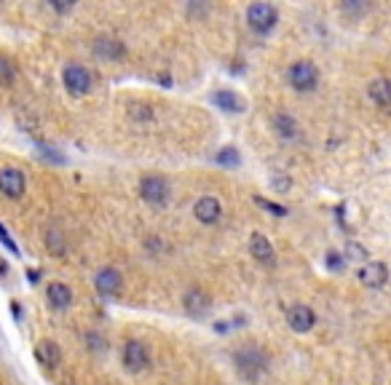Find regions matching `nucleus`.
<instances>
[{
    "mask_svg": "<svg viewBox=\"0 0 391 385\" xmlns=\"http://www.w3.org/2000/svg\"><path fill=\"white\" fill-rule=\"evenodd\" d=\"M233 364H236V369H239V374L244 380L257 383L263 374L268 372V353L249 343V345H242V348L233 350Z\"/></svg>",
    "mask_w": 391,
    "mask_h": 385,
    "instance_id": "f257e3e1",
    "label": "nucleus"
},
{
    "mask_svg": "<svg viewBox=\"0 0 391 385\" xmlns=\"http://www.w3.org/2000/svg\"><path fill=\"white\" fill-rule=\"evenodd\" d=\"M287 84L298 94H311L319 86V70L311 59H298L287 67Z\"/></svg>",
    "mask_w": 391,
    "mask_h": 385,
    "instance_id": "f03ea898",
    "label": "nucleus"
},
{
    "mask_svg": "<svg viewBox=\"0 0 391 385\" xmlns=\"http://www.w3.org/2000/svg\"><path fill=\"white\" fill-rule=\"evenodd\" d=\"M137 190H140V198H142L147 206H153V209H164L171 198V185L166 182V177H161V174H145V177L140 180V188H137Z\"/></svg>",
    "mask_w": 391,
    "mask_h": 385,
    "instance_id": "7ed1b4c3",
    "label": "nucleus"
},
{
    "mask_svg": "<svg viewBox=\"0 0 391 385\" xmlns=\"http://www.w3.org/2000/svg\"><path fill=\"white\" fill-rule=\"evenodd\" d=\"M62 84L67 88V94L70 96H86L91 94V88H94V75L89 67L84 64H78V62H70V64H64V70H62Z\"/></svg>",
    "mask_w": 391,
    "mask_h": 385,
    "instance_id": "20e7f679",
    "label": "nucleus"
},
{
    "mask_svg": "<svg viewBox=\"0 0 391 385\" xmlns=\"http://www.w3.org/2000/svg\"><path fill=\"white\" fill-rule=\"evenodd\" d=\"M279 22V8L273 3H252L246 6V24L257 35H268Z\"/></svg>",
    "mask_w": 391,
    "mask_h": 385,
    "instance_id": "39448f33",
    "label": "nucleus"
},
{
    "mask_svg": "<svg viewBox=\"0 0 391 385\" xmlns=\"http://www.w3.org/2000/svg\"><path fill=\"white\" fill-rule=\"evenodd\" d=\"M121 361L129 372H145L147 367H150L147 345L142 340H137V337L126 340V343H123V350H121Z\"/></svg>",
    "mask_w": 391,
    "mask_h": 385,
    "instance_id": "423d86ee",
    "label": "nucleus"
},
{
    "mask_svg": "<svg viewBox=\"0 0 391 385\" xmlns=\"http://www.w3.org/2000/svg\"><path fill=\"white\" fill-rule=\"evenodd\" d=\"M27 190V177L22 168L16 166H3L0 168V192L11 201H19Z\"/></svg>",
    "mask_w": 391,
    "mask_h": 385,
    "instance_id": "0eeeda50",
    "label": "nucleus"
},
{
    "mask_svg": "<svg viewBox=\"0 0 391 385\" xmlns=\"http://www.w3.org/2000/svg\"><path fill=\"white\" fill-rule=\"evenodd\" d=\"M271 129H273V134H276L284 144H293V142H300V139H303V129H300V123H298L290 113H284V110L273 113V118H271Z\"/></svg>",
    "mask_w": 391,
    "mask_h": 385,
    "instance_id": "6e6552de",
    "label": "nucleus"
},
{
    "mask_svg": "<svg viewBox=\"0 0 391 385\" xmlns=\"http://www.w3.org/2000/svg\"><path fill=\"white\" fill-rule=\"evenodd\" d=\"M287 324H290V329H293L295 335H308L317 326V313H314L311 305L298 302V305H293L287 311Z\"/></svg>",
    "mask_w": 391,
    "mask_h": 385,
    "instance_id": "1a4fd4ad",
    "label": "nucleus"
},
{
    "mask_svg": "<svg viewBox=\"0 0 391 385\" xmlns=\"http://www.w3.org/2000/svg\"><path fill=\"white\" fill-rule=\"evenodd\" d=\"M91 54L102 62H118L126 57V46H123L118 38L113 35H99L91 40Z\"/></svg>",
    "mask_w": 391,
    "mask_h": 385,
    "instance_id": "9d476101",
    "label": "nucleus"
},
{
    "mask_svg": "<svg viewBox=\"0 0 391 385\" xmlns=\"http://www.w3.org/2000/svg\"><path fill=\"white\" fill-rule=\"evenodd\" d=\"M94 287H97V292L102 294V297H118L123 289V276L121 270H115L113 265H108V268H99L97 276H94Z\"/></svg>",
    "mask_w": 391,
    "mask_h": 385,
    "instance_id": "9b49d317",
    "label": "nucleus"
},
{
    "mask_svg": "<svg viewBox=\"0 0 391 385\" xmlns=\"http://www.w3.org/2000/svg\"><path fill=\"white\" fill-rule=\"evenodd\" d=\"M193 217L201 225H217L222 219V204L215 195H201L193 204Z\"/></svg>",
    "mask_w": 391,
    "mask_h": 385,
    "instance_id": "f8f14e48",
    "label": "nucleus"
},
{
    "mask_svg": "<svg viewBox=\"0 0 391 385\" xmlns=\"http://www.w3.org/2000/svg\"><path fill=\"white\" fill-rule=\"evenodd\" d=\"M249 254H252L260 265H266V268H273V265H276V249H273V243L268 241V236L260 233V230L249 236Z\"/></svg>",
    "mask_w": 391,
    "mask_h": 385,
    "instance_id": "ddd939ff",
    "label": "nucleus"
},
{
    "mask_svg": "<svg viewBox=\"0 0 391 385\" xmlns=\"http://www.w3.org/2000/svg\"><path fill=\"white\" fill-rule=\"evenodd\" d=\"M356 278H359L362 287H367V289H383L386 287V281H389V268H386V263L373 260V263H367L365 268H359Z\"/></svg>",
    "mask_w": 391,
    "mask_h": 385,
    "instance_id": "4468645a",
    "label": "nucleus"
},
{
    "mask_svg": "<svg viewBox=\"0 0 391 385\" xmlns=\"http://www.w3.org/2000/svg\"><path fill=\"white\" fill-rule=\"evenodd\" d=\"M183 308H185V313H191V316L198 318V316H207L209 313L212 300L207 297V292H201L198 287H193L183 294Z\"/></svg>",
    "mask_w": 391,
    "mask_h": 385,
    "instance_id": "2eb2a0df",
    "label": "nucleus"
},
{
    "mask_svg": "<svg viewBox=\"0 0 391 385\" xmlns=\"http://www.w3.org/2000/svg\"><path fill=\"white\" fill-rule=\"evenodd\" d=\"M46 300H49L54 311H67L73 305V289L67 284H62V281H51L46 287Z\"/></svg>",
    "mask_w": 391,
    "mask_h": 385,
    "instance_id": "dca6fc26",
    "label": "nucleus"
},
{
    "mask_svg": "<svg viewBox=\"0 0 391 385\" xmlns=\"http://www.w3.org/2000/svg\"><path fill=\"white\" fill-rule=\"evenodd\" d=\"M367 99H370L378 110H389V105H391L389 78H375V81H370V84H367Z\"/></svg>",
    "mask_w": 391,
    "mask_h": 385,
    "instance_id": "f3484780",
    "label": "nucleus"
},
{
    "mask_svg": "<svg viewBox=\"0 0 391 385\" xmlns=\"http://www.w3.org/2000/svg\"><path fill=\"white\" fill-rule=\"evenodd\" d=\"M212 102L220 110H225V113H244V99L236 94V91H228V88L215 91L212 94Z\"/></svg>",
    "mask_w": 391,
    "mask_h": 385,
    "instance_id": "a211bd4d",
    "label": "nucleus"
},
{
    "mask_svg": "<svg viewBox=\"0 0 391 385\" xmlns=\"http://www.w3.org/2000/svg\"><path fill=\"white\" fill-rule=\"evenodd\" d=\"M38 359L43 361L46 367H51V369H57V367L62 364V348L54 343V340L46 337V340L38 343Z\"/></svg>",
    "mask_w": 391,
    "mask_h": 385,
    "instance_id": "6ab92c4d",
    "label": "nucleus"
},
{
    "mask_svg": "<svg viewBox=\"0 0 391 385\" xmlns=\"http://www.w3.org/2000/svg\"><path fill=\"white\" fill-rule=\"evenodd\" d=\"M46 246H49V252L54 257H64L67 254V243H64V236H62L60 230H46Z\"/></svg>",
    "mask_w": 391,
    "mask_h": 385,
    "instance_id": "aec40b11",
    "label": "nucleus"
},
{
    "mask_svg": "<svg viewBox=\"0 0 391 385\" xmlns=\"http://www.w3.org/2000/svg\"><path fill=\"white\" fill-rule=\"evenodd\" d=\"M13 81H16V64H13V59L0 54V86H8Z\"/></svg>",
    "mask_w": 391,
    "mask_h": 385,
    "instance_id": "412c9836",
    "label": "nucleus"
},
{
    "mask_svg": "<svg viewBox=\"0 0 391 385\" xmlns=\"http://www.w3.org/2000/svg\"><path fill=\"white\" fill-rule=\"evenodd\" d=\"M129 118L140 120V123H150V120L156 118V110L150 108V105H132L129 108Z\"/></svg>",
    "mask_w": 391,
    "mask_h": 385,
    "instance_id": "4be33fe9",
    "label": "nucleus"
},
{
    "mask_svg": "<svg viewBox=\"0 0 391 385\" xmlns=\"http://www.w3.org/2000/svg\"><path fill=\"white\" fill-rule=\"evenodd\" d=\"M255 204L263 209V212H268L273 217H287V206L276 204V201H271V198H263V195H255Z\"/></svg>",
    "mask_w": 391,
    "mask_h": 385,
    "instance_id": "5701e85b",
    "label": "nucleus"
},
{
    "mask_svg": "<svg viewBox=\"0 0 391 385\" xmlns=\"http://www.w3.org/2000/svg\"><path fill=\"white\" fill-rule=\"evenodd\" d=\"M341 11L348 13V16H365V13H370V6L367 3H359V0H348V3L341 6Z\"/></svg>",
    "mask_w": 391,
    "mask_h": 385,
    "instance_id": "b1692460",
    "label": "nucleus"
},
{
    "mask_svg": "<svg viewBox=\"0 0 391 385\" xmlns=\"http://www.w3.org/2000/svg\"><path fill=\"white\" fill-rule=\"evenodd\" d=\"M346 260H354V263H362V260H367L365 246H359L356 241H348V246H346Z\"/></svg>",
    "mask_w": 391,
    "mask_h": 385,
    "instance_id": "393cba45",
    "label": "nucleus"
},
{
    "mask_svg": "<svg viewBox=\"0 0 391 385\" xmlns=\"http://www.w3.org/2000/svg\"><path fill=\"white\" fill-rule=\"evenodd\" d=\"M217 163L220 166H236L239 163V153L233 147H222L220 153H217Z\"/></svg>",
    "mask_w": 391,
    "mask_h": 385,
    "instance_id": "a878e982",
    "label": "nucleus"
},
{
    "mask_svg": "<svg viewBox=\"0 0 391 385\" xmlns=\"http://www.w3.org/2000/svg\"><path fill=\"white\" fill-rule=\"evenodd\" d=\"M290 185H293V180H290L287 174H273V177H271V188H273L276 192L290 190Z\"/></svg>",
    "mask_w": 391,
    "mask_h": 385,
    "instance_id": "bb28decb",
    "label": "nucleus"
},
{
    "mask_svg": "<svg viewBox=\"0 0 391 385\" xmlns=\"http://www.w3.org/2000/svg\"><path fill=\"white\" fill-rule=\"evenodd\" d=\"M0 243H3V246H6V249L13 254V257H19V246L13 243V239L8 236V230L3 228V225H0Z\"/></svg>",
    "mask_w": 391,
    "mask_h": 385,
    "instance_id": "cd10ccee",
    "label": "nucleus"
},
{
    "mask_svg": "<svg viewBox=\"0 0 391 385\" xmlns=\"http://www.w3.org/2000/svg\"><path fill=\"white\" fill-rule=\"evenodd\" d=\"M327 265H330L332 270H338V268L343 265L341 254H338V252H330V254H327Z\"/></svg>",
    "mask_w": 391,
    "mask_h": 385,
    "instance_id": "c85d7f7f",
    "label": "nucleus"
},
{
    "mask_svg": "<svg viewBox=\"0 0 391 385\" xmlns=\"http://www.w3.org/2000/svg\"><path fill=\"white\" fill-rule=\"evenodd\" d=\"M8 276V263H6V257H0V278Z\"/></svg>",
    "mask_w": 391,
    "mask_h": 385,
    "instance_id": "c756f323",
    "label": "nucleus"
}]
</instances>
